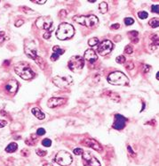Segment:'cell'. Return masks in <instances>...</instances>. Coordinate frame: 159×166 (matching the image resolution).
Returning <instances> with one entry per match:
<instances>
[{"label": "cell", "mask_w": 159, "mask_h": 166, "mask_svg": "<svg viewBox=\"0 0 159 166\" xmlns=\"http://www.w3.org/2000/svg\"><path fill=\"white\" fill-rule=\"evenodd\" d=\"M42 145H43L44 147H49L52 146V140L49 139V138H44V139H43V141H42Z\"/></svg>", "instance_id": "cell-28"}, {"label": "cell", "mask_w": 159, "mask_h": 166, "mask_svg": "<svg viewBox=\"0 0 159 166\" xmlns=\"http://www.w3.org/2000/svg\"><path fill=\"white\" fill-rule=\"evenodd\" d=\"M151 11H152L153 13H159L158 5V4H157V5H152V7H151Z\"/></svg>", "instance_id": "cell-39"}, {"label": "cell", "mask_w": 159, "mask_h": 166, "mask_svg": "<svg viewBox=\"0 0 159 166\" xmlns=\"http://www.w3.org/2000/svg\"><path fill=\"white\" fill-rule=\"evenodd\" d=\"M138 35H139V33H138V31H130V32H128V36H129V38L132 40H133V39H135V40L136 41H138Z\"/></svg>", "instance_id": "cell-24"}, {"label": "cell", "mask_w": 159, "mask_h": 166, "mask_svg": "<svg viewBox=\"0 0 159 166\" xmlns=\"http://www.w3.org/2000/svg\"><path fill=\"white\" fill-rule=\"evenodd\" d=\"M99 44V40L98 38H92L88 40V45L90 46H95Z\"/></svg>", "instance_id": "cell-26"}, {"label": "cell", "mask_w": 159, "mask_h": 166, "mask_svg": "<svg viewBox=\"0 0 159 166\" xmlns=\"http://www.w3.org/2000/svg\"><path fill=\"white\" fill-rule=\"evenodd\" d=\"M64 50L62 48H61L59 46H54L53 47V55H51V61L55 62L59 59V57L64 54Z\"/></svg>", "instance_id": "cell-16"}, {"label": "cell", "mask_w": 159, "mask_h": 166, "mask_svg": "<svg viewBox=\"0 0 159 166\" xmlns=\"http://www.w3.org/2000/svg\"><path fill=\"white\" fill-rule=\"evenodd\" d=\"M36 25L38 29L50 30L53 25V20L50 16H41L36 21Z\"/></svg>", "instance_id": "cell-10"}, {"label": "cell", "mask_w": 159, "mask_h": 166, "mask_svg": "<svg viewBox=\"0 0 159 166\" xmlns=\"http://www.w3.org/2000/svg\"><path fill=\"white\" fill-rule=\"evenodd\" d=\"M24 23V22L22 21V20H19V21H17V22H15V23H14V25L16 26V27H21L22 24Z\"/></svg>", "instance_id": "cell-40"}, {"label": "cell", "mask_w": 159, "mask_h": 166, "mask_svg": "<svg viewBox=\"0 0 159 166\" xmlns=\"http://www.w3.org/2000/svg\"><path fill=\"white\" fill-rule=\"evenodd\" d=\"M126 122H127V119L124 116L118 114L115 115L114 123L112 125V128L117 129V130H121V129H123L125 127Z\"/></svg>", "instance_id": "cell-13"}, {"label": "cell", "mask_w": 159, "mask_h": 166, "mask_svg": "<svg viewBox=\"0 0 159 166\" xmlns=\"http://www.w3.org/2000/svg\"><path fill=\"white\" fill-rule=\"evenodd\" d=\"M149 70H150V66H149V65H144V70H143L144 73H149Z\"/></svg>", "instance_id": "cell-45"}, {"label": "cell", "mask_w": 159, "mask_h": 166, "mask_svg": "<svg viewBox=\"0 0 159 166\" xmlns=\"http://www.w3.org/2000/svg\"><path fill=\"white\" fill-rule=\"evenodd\" d=\"M44 134H45V129H43V128L38 129V130H37V135L38 136H43Z\"/></svg>", "instance_id": "cell-37"}, {"label": "cell", "mask_w": 159, "mask_h": 166, "mask_svg": "<svg viewBox=\"0 0 159 166\" xmlns=\"http://www.w3.org/2000/svg\"><path fill=\"white\" fill-rule=\"evenodd\" d=\"M108 82L112 85L127 86L129 84V79L122 72H114L108 76Z\"/></svg>", "instance_id": "cell-3"}, {"label": "cell", "mask_w": 159, "mask_h": 166, "mask_svg": "<svg viewBox=\"0 0 159 166\" xmlns=\"http://www.w3.org/2000/svg\"><path fill=\"white\" fill-rule=\"evenodd\" d=\"M66 99L65 98H61V97H52L48 100L47 105L50 108H55L58 106H61L66 103Z\"/></svg>", "instance_id": "cell-14"}, {"label": "cell", "mask_w": 159, "mask_h": 166, "mask_svg": "<svg viewBox=\"0 0 159 166\" xmlns=\"http://www.w3.org/2000/svg\"><path fill=\"white\" fill-rule=\"evenodd\" d=\"M82 144L84 146L88 147H91L93 150L98 151V152H102V150H103L101 145L98 141H96L95 139H92V138H85V139L83 140V143Z\"/></svg>", "instance_id": "cell-12"}, {"label": "cell", "mask_w": 159, "mask_h": 166, "mask_svg": "<svg viewBox=\"0 0 159 166\" xmlns=\"http://www.w3.org/2000/svg\"><path fill=\"white\" fill-rule=\"evenodd\" d=\"M14 72L18 76L25 81L31 80L35 76V73L32 71L30 65L26 62H20L16 64L14 66Z\"/></svg>", "instance_id": "cell-1"}, {"label": "cell", "mask_w": 159, "mask_h": 166, "mask_svg": "<svg viewBox=\"0 0 159 166\" xmlns=\"http://www.w3.org/2000/svg\"><path fill=\"white\" fill-rule=\"evenodd\" d=\"M35 62L37 63V64L39 66L41 69H44V67H45V63H44V59L42 58V57H40L39 55L35 59Z\"/></svg>", "instance_id": "cell-22"}, {"label": "cell", "mask_w": 159, "mask_h": 166, "mask_svg": "<svg viewBox=\"0 0 159 166\" xmlns=\"http://www.w3.org/2000/svg\"><path fill=\"white\" fill-rule=\"evenodd\" d=\"M53 82L55 86L61 88H65L70 87L72 83L73 80L70 76H66V77H61V76H55L53 79Z\"/></svg>", "instance_id": "cell-8"}, {"label": "cell", "mask_w": 159, "mask_h": 166, "mask_svg": "<svg viewBox=\"0 0 159 166\" xmlns=\"http://www.w3.org/2000/svg\"><path fill=\"white\" fill-rule=\"evenodd\" d=\"M112 30H118L120 28V24L119 23H115V24H112L111 27H110Z\"/></svg>", "instance_id": "cell-41"}, {"label": "cell", "mask_w": 159, "mask_h": 166, "mask_svg": "<svg viewBox=\"0 0 159 166\" xmlns=\"http://www.w3.org/2000/svg\"><path fill=\"white\" fill-rule=\"evenodd\" d=\"M138 16H139V18H140V19H141V20H145V19H147V18H148L149 13H148L147 12H145V11H141V12H139V13H138Z\"/></svg>", "instance_id": "cell-27"}, {"label": "cell", "mask_w": 159, "mask_h": 166, "mask_svg": "<svg viewBox=\"0 0 159 166\" xmlns=\"http://www.w3.org/2000/svg\"><path fill=\"white\" fill-rule=\"evenodd\" d=\"M24 51L25 54L30 57L31 59L35 60L38 55V48L35 41L33 40H27L24 46Z\"/></svg>", "instance_id": "cell-7"}, {"label": "cell", "mask_w": 159, "mask_h": 166, "mask_svg": "<svg viewBox=\"0 0 159 166\" xmlns=\"http://www.w3.org/2000/svg\"><path fill=\"white\" fill-rule=\"evenodd\" d=\"M108 4L106 2H101L100 4H99V10L101 12V13H106L108 12Z\"/></svg>", "instance_id": "cell-21"}, {"label": "cell", "mask_w": 159, "mask_h": 166, "mask_svg": "<svg viewBox=\"0 0 159 166\" xmlns=\"http://www.w3.org/2000/svg\"><path fill=\"white\" fill-rule=\"evenodd\" d=\"M149 24L152 27V28H158L159 25L158 18H153L149 22Z\"/></svg>", "instance_id": "cell-23"}, {"label": "cell", "mask_w": 159, "mask_h": 166, "mask_svg": "<svg viewBox=\"0 0 159 166\" xmlns=\"http://www.w3.org/2000/svg\"><path fill=\"white\" fill-rule=\"evenodd\" d=\"M31 2L34 4H43L46 3V1H31Z\"/></svg>", "instance_id": "cell-46"}, {"label": "cell", "mask_w": 159, "mask_h": 166, "mask_svg": "<svg viewBox=\"0 0 159 166\" xmlns=\"http://www.w3.org/2000/svg\"><path fill=\"white\" fill-rule=\"evenodd\" d=\"M125 68L127 69V70H129V71H131V70H132L133 68H134V64H133V63L132 62H127L126 64H125Z\"/></svg>", "instance_id": "cell-32"}, {"label": "cell", "mask_w": 159, "mask_h": 166, "mask_svg": "<svg viewBox=\"0 0 159 166\" xmlns=\"http://www.w3.org/2000/svg\"><path fill=\"white\" fill-rule=\"evenodd\" d=\"M116 62L118 64H124L125 63V57L124 55H119L116 58Z\"/></svg>", "instance_id": "cell-31"}, {"label": "cell", "mask_w": 159, "mask_h": 166, "mask_svg": "<svg viewBox=\"0 0 159 166\" xmlns=\"http://www.w3.org/2000/svg\"><path fill=\"white\" fill-rule=\"evenodd\" d=\"M36 153H37V155H38V156H41V157L45 156H46V154H47V152H46L45 150H41V149H39V148L36 150Z\"/></svg>", "instance_id": "cell-30"}, {"label": "cell", "mask_w": 159, "mask_h": 166, "mask_svg": "<svg viewBox=\"0 0 159 166\" xmlns=\"http://www.w3.org/2000/svg\"><path fill=\"white\" fill-rule=\"evenodd\" d=\"M75 33L74 27L67 22H62L59 25L56 31V37L61 40H66L73 37Z\"/></svg>", "instance_id": "cell-2"}, {"label": "cell", "mask_w": 159, "mask_h": 166, "mask_svg": "<svg viewBox=\"0 0 159 166\" xmlns=\"http://www.w3.org/2000/svg\"><path fill=\"white\" fill-rule=\"evenodd\" d=\"M54 161L59 165L69 166L70 165H71L73 158H72V156L69 152H67L65 150H61L55 156Z\"/></svg>", "instance_id": "cell-5"}, {"label": "cell", "mask_w": 159, "mask_h": 166, "mask_svg": "<svg viewBox=\"0 0 159 166\" xmlns=\"http://www.w3.org/2000/svg\"><path fill=\"white\" fill-rule=\"evenodd\" d=\"M82 159L84 166H101L99 160L89 152H83Z\"/></svg>", "instance_id": "cell-9"}, {"label": "cell", "mask_w": 159, "mask_h": 166, "mask_svg": "<svg viewBox=\"0 0 159 166\" xmlns=\"http://www.w3.org/2000/svg\"><path fill=\"white\" fill-rule=\"evenodd\" d=\"M84 59L87 60L90 63H94L95 61L98 60V56L96 55V53L92 50V49H87L84 52Z\"/></svg>", "instance_id": "cell-17"}, {"label": "cell", "mask_w": 159, "mask_h": 166, "mask_svg": "<svg viewBox=\"0 0 159 166\" xmlns=\"http://www.w3.org/2000/svg\"><path fill=\"white\" fill-rule=\"evenodd\" d=\"M59 16H60L61 18L66 17V16H67V12H66L65 10H61L60 13H59Z\"/></svg>", "instance_id": "cell-38"}, {"label": "cell", "mask_w": 159, "mask_h": 166, "mask_svg": "<svg viewBox=\"0 0 159 166\" xmlns=\"http://www.w3.org/2000/svg\"><path fill=\"white\" fill-rule=\"evenodd\" d=\"M73 21L87 28H91L99 22V19L95 15H78L73 17Z\"/></svg>", "instance_id": "cell-4"}, {"label": "cell", "mask_w": 159, "mask_h": 166, "mask_svg": "<svg viewBox=\"0 0 159 166\" xmlns=\"http://www.w3.org/2000/svg\"><path fill=\"white\" fill-rule=\"evenodd\" d=\"M36 138H37L36 137L34 138V136H32V137H30V138H27L25 140V144L28 145V146H34L35 145V139Z\"/></svg>", "instance_id": "cell-25"}, {"label": "cell", "mask_w": 159, "mask_h": 166, "mask_svg": "<svg viewBox=\"0 0 159 166\" xmlns=\"http://www.w3.org/2000/svg\"><path fill=\"white\" fill-rule=\"evenodd\" d=\"M31 112H32V114H34V116H35V117H37V118H38V119H39V120H44V119L45 118L44 114L40 110L39 108H38V107H34V108H32Z\"/></svg>", "instance_id": "cell-18"}, {"label": "cell", "mask_w": 159, "mask_h": 166, "mask_svg": "<svg viewBox=\"0 0 159 166\" xmlns=\"http://www.w3.org/2000/svg\"><path fill=\"white\" fill-rule=\"evenodd\" d=\"M68 66L73 73H78L84 66V60L80 55H74L69 60Z\"/></svg>", "instance_id": "cell-6"}, {"label": "cell", "mask_w": 159, "mask_h": 166, "mask_svg": "<svg viewBox=\"0 0 159 166\" xmlns=\"http://www.w3.org/2000/svg\"><path fill=\"white\" fill-rule=\"evenodd\" d=\"M83 152H84V150H83L82 148H75V149L73 150V153H74L76 156H81V155L83 154Z\"/></svg>", "instance_id": "cell-35"}, {"label": "cell", "mask_w": 159, "mask_h": 166, "mask_svg": "<svg viewBox=\"0 0 159 166\" xmlns=\"http://www.w3.org/2000/svg\"><path fill=\"white\" fill-rule=\"evenodd\" d=\"M127 148H128V150H129V152H130L131 154H132V155H135V154H134V152H133V150L132 149V147H131L130 146H128V147H127Z\"/></svg>", "instance_id": "cell-47"}, {"label": "cell", "mask_w": 159, "mask_h": 166, "mask_svg": "<svg viewBox=\"0 0 159 166\" xmlns=\"http://www.w3.org/2000/svg\"><path fill=\"white\" fill-rule=\"evenodd\" d=\"M29 155H30V151H28V150H26V149H22V150H21V156H29Z\"/></svg>", "instance_id": "cell-42"}, {"label": "cell", "mask_w": 159, "mask_h": 166, "mask_svg": "<svg viewBox=\"0 0 159 166\" xmlns=\"http://www.w3.org/2000/svg\"><path fill=\"white\" fill-rule=\"evenodd\" d=\"M134 22H135L134 19H132V18H131V17H127V18L124 19V23H125V25H127V26L133 24Z\"/></svg>", "instance_id": "cell-29"}, {"label": "cell", "mask_w": 159, "mask_h": 166, "mask_svg": "<svg viewBox=\"0 0 159 166\" xmlns=\"http://www.w3.org/2000/svg\"><path fill=\"white\" fill-rule=\"evenodd\" d=\"M7 125V122H5L4 120H0V128H4Z\"/></svg>", "instance_id": "cell-43"}, {"label": "cell", "mask_w": 159, "mask_h": 166, "mask_svg": "<svg viewBox=\"0 0 159 166\" xmlns=\"http://www.w3.org/2000/svg\"><path fill=\"white\" fill-rule=\"evenodd\" d=\"M22 10H23L25 13H34V11H33V10H31V9H30V8H27V9H26V7H24V6L22 7Z\"/></svg>", "instance_id": "cell-44"}, {"label": "cell", "mask_w": 159, "mask_h": 166, "mask_svg": "<svg viewBox=\"0 0 159 166\" xmlns=\"http://www.w3.org/2000/svg\"><path fill=\"white\" fill-rule=\"evenodd\" d=\"M17 149H18V145L15 142H12L5 147V152H7V153H14Z\"/></svg>", "instance_id": "cell-20"}, {"label": "cell", "mask_w": 159, "mask_h": 166, "mask_svg": "<svg viewBox=\"0 0 159 166\" xmlns=\"http://www.w3.org/2000/svg\"><path fill=\"white\" fill-rule=\"evenodd\" d=\"M150 47L152 50H155L158 47V35H152L151 37V43H150Z\"/></svg>", "instance_id": "cell-19"}, {"label": "cell", "mask_w": 159, "mask_h": 166, "mask_svg": "<svg viewBox=\"0 0 159 166\" xmlns=\"http://www.w3.org/2000/svg\"><path fill=\"white\" fill-rule=\"evenodd\" d=\"M43 166H53V165H51V164H45V165H44Z\"/></svg>", "instance_id": "cell-48"}, {"label": "cell", "mask_w": 159, "mask_h": 166, "mask_svg": "<svg viewBox=\"0 0 159 166\" xmlns=\"http://www.w3.org/2000/svg\"><path fill=\"white\" fill-rule=\"evenodd\" d=\"M53 31V27L49 30V31H47V32H45L44 34V39H45V40H47V39H50L51 38V32Z\"/></svg>", "instance_id": "cell-36"}, {"label": "cell", "mask_w": 159, "mask_h": 166, "mask_svg": "<svg viewBox=\"0 0 159 166\" xmlns=\"http://www.w3.org/2000/svg\"><path fill=\"white\" fill-rule=\"evenodd\" d=\"M19 88V83L15 80H10L8 82L5 84V89L10 94H15Z\"/></svg>", "instance_id": "cell-15"}, {"label": "cell", "mask_w": 159, "mask_h": 166, "mask_svg": "<svg viewBox=\"0 0 159 166\" xmlns=\"http://www.w3.org/2000/svg\"><path fill=\"white\" fill-rule=\"evenodd\" d=\"M5 40V33L4 31H0V46Z\"/></svg>", "instance_id": "cell-34"}, {"label": "cell", "mask_w": 159, "mask_h": 166, "mask_svg": "<svg viewBox=\"0 0 159 166\" xmlns=\"http://www.w3.org/2000/svg\"><path fill=\"white\" fill-rule=\"evenodd\" d=\"M113 47H114V45L110 40H104L99 45L98 53L101 55H107L112 51Z\"/></svg>", "instance_id": "cell-11"}, {"label": "cell", "mask_w": 159, "mask_h": 166, "mask_svg": "<svg viewBox=\"0 0 159 166\" xmlns=\"http://www.w3.org/2000/svg\"><path fill=\"white\" fill-rule=\"evenodd\" d=\"M124 51H125V53H126V54H129V55H131V54L133 52V49H132V47L130 45H128V46H125V48H124Z\"/></svg>", "instance_id": "cell-33"}]
</instances>
